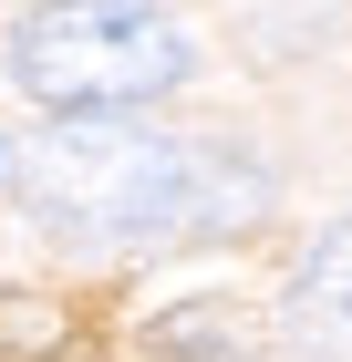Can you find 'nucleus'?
Here are the masks:
<instances>
[{
    "mask_svg": "<svg viewBox=\"0 0 352 362\" xmlns=\"http://www.w3.org/2000/svg\"><path fill=\"white\" fill-rule=\"evenodd\" d=\"M31 207L73 238L114 249H166V238H228L270 207V166H249L228 145H187L156 124H52L21 166Z\"/></svg>",
    "mask_w": 352,
    "mask_h": 362,
    "instance_id": "nucleus-1",
    "label": "nucleus"
},
{
    "mask_svg": "<svg viewBox=\"0 0 352 362\" xmlns=\"http://www.w3.org/2000/svg\"><path fill=\"white\" fill-rule=\"evenodd\" d=\"M197 73V42L166 11H125V0H62V11H21L11 21V83L52 124H114V114L156 104Z\"/></svg>",
    "mask_w": 352,
    "mask_h": 362,
    "instance_id": "nucleus-2",
    "label": "nucleus"
},
{
    "mask_svg": "<svg viewBox=\"0 0 352 362\" xmlns=\"http://www.w3.org/2000/svg\"><path fill=\"white\" fill-rule=\"evenodd\" d=\"M300 332L331 362H352V218L322 228V249L300 259Z\"/></svg>",
    "mask_w": 352,
    "mask_h": 362,
    "instance_id": "nucleus-3",
    "label": "nucleus"
},
{
    "mask_svg": "<svg viewBox=\"0 0 352 362\" xmlns=\"http://www.w3.org/2000/svg\"><path fill=\"white\" fill-rule=\"evenodd\" d=\"M62 341H73V321H62L52 300H31V290H0V362H52Z\"/></svg>",
    "mask_w": 352,
    "mask_h": 362,
    "instance_id": "nucleus-4",
    "label": "nucleus"
},
{
    "mask_svg": "<svg viewBox=\"0 0 352 362\" xmlns=\"http://www.w3.org/2000/svg\"><path fill=\"white\" fill-rule=\"evenodd\" d=\"M11 166H21V156H11V145H0V187H11Z\"/></svg>",
    "mask_w": 352,
    "mask_h": 362,
    "instance_id": "nucleus-5",
    "label": "nucleus"
}]
</instances>
